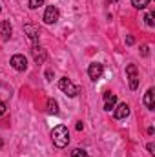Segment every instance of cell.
I'll return each instance as SVG.
<instances>
[{
    "label": "cell",
    "mask_w": 155,
    "mask_h": 157,
    "mask_svg": "<svg viewBox=\"0 0 155 157\" xmlns=\"http://www.w3.org/2000/svg\"><path fill=\"white\" fill-rule=\"evenodd\" d=\"M51 141H53V144L57 148H66L70 144V132H68V128L64 124L55 126L53 132H51Z\"/></svg>",
    "instance_id": "obj_1"
},
{
    "label": "cell",
    "mask_w": 155,
    "mask_h": 157,
    "mask_svg": "<svg viewBox=\"0 0 155 157\" xmlns=\"http://www.w3.org/2000/svg\"><path fill=\"white\" fill-rule=\"evenodd\" d=\"M59 88H60V90H62L68 97H77L78 91H80V88H78V86H75V84H73V82H71L68 77H62L60 80H59Z\"/></svg>",
    "instance_id": "obj_2"
},
{
    "label": "cell",
    "mask_w": 155,
    "mask_h": 157,
    "mask_svg": "<svg viewBox=\"0 0 155 157\" xmlns=\"http://www.w3.org/2000/svg\"><path fill=\"white\" fill-rule=\"evenodd\" d=\"M59 17H60V11H59L57 6H47L46 7V11H44V22L46 24H55L59 20Z\"/></svg>",
    "instance_id": "obj_3"
},
{
    "label": "cell",
    "mask_w": 155,
    "mask_h": 157,
    "mask_svg": "<svg viewBox=\"0 0 155 157\" xmlns=\"http://www.w3.org/2000/svg\"><path fill=\"white\" fill-rule=\"evenodd\" d=\"M9 64L13 66V70H17V71H26L28 70V59L24 57V55H13L11 57V60H9Z\"/></svg>",
    "instance_id": "obj_4"
},
{
    "label": "cell",
    "mask_w": 155,
    "mask_h": 157,
    "mask_svg": "<svg viewBox=\"0 0 155 157\" xmlns=\"http://www.w3.org/2000/svg\"><path fill=\"white\" fill-rule=\"evenodd\" d=\"M126 75L130 78V88L137 90L139 88V75H137V66L135 64H128L126 66Z\"/></svg>",
    "instance_id": "obj_5"
},
{
    "label": "cell",
    "mask_w": 155,
    "mask_h": 157,
    "mask_svg": "<svg viewBox=\"0 0 155 157\" xmlns=\"http://www.w3.org/2000/svg\"><path fill=\"white\" fill-rule=\"evenodd\" d=\"M102 73H104V66L100 64V62H91L89 66H88V75L91 80H97V78L102 77Z\"/></svg>",
    "instance_id": "obj_6"
},
{
    "label": "cell",
    "mask_w": 155,
    "mask_h": 157,
    "mask_svg": "<svg viewBox=\"0 0 155 157\" xmlns=\"http://www.w3.org/2000/svg\"><path fill=\"white\" fill-rule=\"evenodd\" d=\"M31 55H33V59H35V62H37V64H44V62H46V59H47V51H46L44 48L37 46V44L31 48Z\"/></svg>",
    "instance_id": "obj_7"
},
{
    "label": "cell",
    "mask_w": 155,
    "mask_h": 157,
    "mask_svg": "<svg viewBox=\"0 0 155 157\" xmlns=\"http://www.w3.org/2000/svg\"><path fill=\"white\" fill-rule=\"evenodd\" d=\"M128 115H130V106H128L126 102H120L119 106L113 108V117L119 119V121H120V119H126Z\"/></svg>",
    "instance_id": "obj_8"
},
{
    "label": "cell",
    "mask_w": 155,
    "mask_h": 157,
    "mask_svg": "<svg viewBox=\"0 0 155 157\" xmlns=\"http://www.w3.org/2000/svg\"><path fill=\"white\" fill-rule=\"evenodd\" d=\"M24 31L28 33V37H29V40L31 42H39V39H40V29L37 28V26H33V24H26L24 26Z\"/></svg>",
    "instance_id": "obj_9"
},
{
    "label": "cell",
    "mask_w": 155,
    "mask_h": 157,
    "mask_svg": "<svg viewBox=\"0 0 155 157\" xmlns=\"http://www.w3.org/2000/svg\"><path fill=\"white\" fill-rule=\"evenodd\" d=\"M11 33H13V28H11L9 20H0V37H2V40H9Z\"/></svg>",
    "instance_id": "obj_10"
},
{
    "label": "cell",
    "mask_w": 155,
    "mask_h": 157,
    "mask_svg": "<svg viewBox=\"0 0 155 157\" xmlns=\"http://www.w3.org/2000/svg\"><path fill=\"white\" fill-rule=\"evenodd\" d=\"M117 104V97L112 91H104V110L106 112H112Z\"/></svg>",
    "instance_id": "obj_11"
},
{
    "label": "cell",
    "mask_w": 155,
    "mask_h": 157,
    "mask_svg": "<svg viewBox=\"0 0 155 157\" xmlns=\"http://www.w3.org/2000/svg\"><path fill=\"white\" fill-rule=\"evenodd\" d=\"M144 106L148 108V110H155V90L153 88H150L146 93H144Z\"/></svg>",
    "instance_id": "obj_12"
},
{
    "label": "cell",
    "mask_w": 155,
    "mask_h": 157,
    "mask_svg": "<svg viewBox=\"0 0 155 157\" xmlns=\"http://www.w3.org/2000/svg\"><path fill=\"white\" fill-rule=\"evenodd\" d=\"M47 112H49V113H53V115H57V113H59V104H57V101H55V99H47Z\"/></svg>",
    "instance_id": "obj_13"
},
{
    "label": "cell",
    "mask_w": 155,
    "mask_h": 157,
    "mask_svg": "<svg viewBox=\"0 0 155 157\" xmlns=\"http://www.w3.org/2000/svg\"><path fill=\"white\" fill-rule=\"evenodd\" d=\"M148 4H150V0H131V6L135 9H144Z\"/></svg>",
    "instance_id": "obj_14"
},
{
    "label": "cell",
    "mask_w": 155,
    "mask_h": 157,
    "mask_svg": "<svg viewBox=\"0 0 155 157\" xmlns=\"http://www.w3.org/2000/svg\"><path fill=\"white\" fill-rule=\"evenodd\" d=\"M71 157H89V155H88L86 150H82V148H75V150L71 152Z\"/></svg>",
    "instance_id": "obj_15"
},
{
    "label": "cell",
    "mask_w": 155,
    "mask_h": 157,
    "mask_svg": "<svg viewBox=\"0 0 155 157\" xmlns=\"http://www.w3.org/2000/svg\"><path fill=\"white\" fill-rule=\"evenodd\" d=\"M153 17H155V13H148V15L144 17V20H146V24H148L150 28H153V26H155V20H153Z\"/></svg>",
    "instance_id": "obj_16"
},
{
    "label": "cell",
    "mask_w": 155,
    "mask_h": 157,
    "mask_svg": "<svg viewBox=\"0 0 155 157\" xmlns=\"http://www.w3.org/2000/svg\"><path fill=\"white\" fill-rule=\"evenodd\" d=\"M40 6H44V0H29V7L31 9H39Z\"/></svg>",
    "instance_id": "obj_17"
},
{
    "label": "cell",
    "mask_w": 155,
    "mask_h": 157,
    "mask_svg": "<svg viewBox=\"0 0 155 157\" xmlns=\"http://www.w3.org/2000/svg\"><path fill=\"white\" fill-rule=\"evenodd\" d=\"M141 55H142V57H148V55H150V48H148L146 44L141 48Z\"/></svg>",
    "instance_id": "obj_18"
},
{
    "label": "cell",
    "mask_w": 155,
    "mask_h": 157,
    "mask_svg": "<svg viewBox=\"0 0 155 157\" xmlns=\"http://www.w3.org/2000/svg\"><path fill=\"white\" fill-rule=\"evenodd\" d=\"M6 110H7L6 102H4V101H0V115H4V113H6Z\"/></svg>",
    "instance_id": "obj_19"
},
{
    "label": "cell",
    "mask_w": 155,
    "mask_h": 157,
    "mask_svg": "<svg viewBox=\"0 0 155 157\" xmlns=\"http://www.w3.org/2000/svg\"><path fill=\"white\" fill-rule=\"evenodd\" d=\"M146 148H148V152H150L152 155L155 154V144H153V143H148V146H146Z\"/></svg>",
    "instance_id": "obj_20"
},
{
    "label": "cell",
    "mask_w": 155,
    "mask_h": 157,
    "mask_svg": "<svg viewBox=\"0 0 155 157\" xmlns=\"http://www.w3.org/2000/svg\"><path fill=\"white\" fill-rule=\"evenodd\" d=\"M46 78L47 80H53V70H46Z\"/></svg>",
    "instance_id": "obj_21"
},
{
    "label": "cell",
    "mask_w": 155,
    "mask_h": 157,
    "mask_svg": "<svg viewBox=\"0 0 155 157\" xmlns=\"http://www.w3.org/2000/svg\"><path fill=\"white\" fill-rule=\"evenodd\" d=\"M133 42H135V40H133V37H131V35H128V37H126V44H130V46H131Z\"/></svg>",
    "instance_id": "obj_22"
},
{
    "label": "cell",
    "mask_w": 155,
    "mask_h": 157,
    "mask_svg": "<svg viewBox=\"0 0 155 157\" xmlns=\"http://www.w3.org/2000/svg\"><path fill=\"white\" fill-rule=\"evenodd\" d=\"M82 128H84V124H82V122H80V121H78V122H77V130H78V132H80V130H82Z\"/></svg>",
    "instance_id": "obj_23"
},
{
    "label": "cell",
    "mask_w": 155,
    "mask_h": 157,
    "mask_svg": "<svg viewBox=\"0 0 155 157\" xmlns=\"http://www.w3.org/2000/svg\"><path fill=\"white\" fill-rule=\"evenodd\" d=\"M2 144H4V143H2V139H0V148H2Z\"/></svg>",
    "instance_id": "obj_24"
},
{
    "label": "cell",
    "mask_w": 155,
    "mask_h": 157,
    "mask_svg": "<svg viewBox=\"0 0 155 157\" xmlns=\"http://www.w3.org/2000/svg\"><path fill=\"white\" fill-rule=\"evenodd\" d=\"M108 2H119V0H108Z\"/></svg>",
    "instance_id": "obj_25"
},
{
    "label": "cell",
    "mask_w": 155,
    "mask_h": 157,
    "mask_svg": "<svg viewBox=\"0 0 155 157\" xmlns=\"http://www.w3.org/2000/svg\"><path fill=\"white\" fill-rule=\"evenodd\" d=\"M0 11H2V7H0Z\"/></svg>",
    "instance_id": "obj_26"
}]
</instances>
